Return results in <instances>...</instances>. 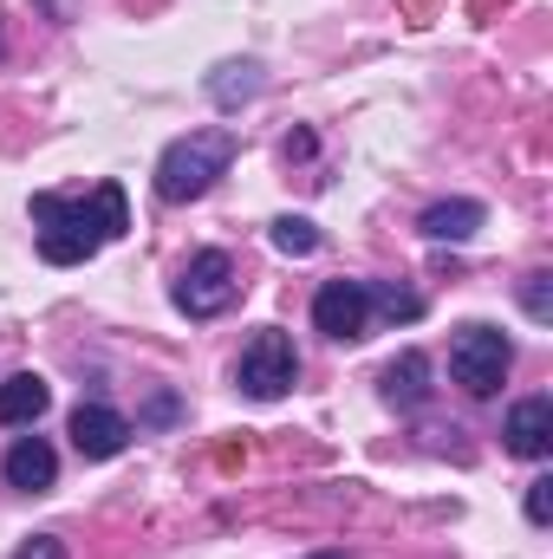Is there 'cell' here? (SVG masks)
Returning a JSON list of instances; mask_svg holds the SVG:
<instances>
[{
  "mask_svg": "<svg viewBox=\"0 0 553 559\" xmlns=\"http://www.w3.org/2000/svg\"><path fill=\"white\" fill-rule=\"evenodd\" d=\"M33 228H39V254L52 267H79L131 228V209H125L118 182H98L92 195H52L46 189V195H33Z\"/></svg>",
  "mask_w": 553,
  "mask_h": 559,
  "instance_id": "obj_1",
  "label": "cell"
},
{
  "mask_svg": "<svg viewBox=\"0 0 553 559\" xmlns=\"http://www.w3.org/2000/svg\"><path fill=\"white\" fill-rule=\"evenodd\" d=\"M235 131H189V138H176L163 156H156V195L163 202H202L222 176H228V163H235Z\"/></svg>",
  "mask_w": 553,
  "mask_h": 559,
  "instance_id": "obj_2",
  "label": "cell"
},
{
  "mask_svg": "<svg viewBox=\"0 0 553 559\" xmlns=\"http://www.w3.org/2000/svg\"><path fill=\"white\" fill-rule=\"evenodd\" d=\"M508 365H515L508 332H495V325H482V319L449 338V371H456V384H462L469 397H495L502 378H508Z\"/></svg>",
  "mask_w": 553,
  "mask_h": 559,
  "instance_id": "obj_3",
  "label": "cell"
},
{
  "mask_svg": "<svg viewBox=\"0 0 553 559\" xmlns=\"http://www.w3.org/2000/svg\"><path fill=\"white\" fill-rule=\"evenodd\" d=\"M235 293H242V274H235V261H228L222 248L189 254V267H183L176 286H169L176 312H189V319H222V312L235 306Z\"/></svg>",
  "mask_w": 553,
  "mask_h": 559,
  "instance_id": "obj_4",
  "label": "cell"
},
{
  "mask_svg": "<svg viewBox=\"0 0 553 559\" xmlns=\"http://www.w3.org/2000/svg\"><path fill=\"white\" fill-rule=\"evenodd\" d=\"M293 378H299V352H293V338L286 332H255L248 345H242V358H235V384L255 397V404H274L293 391Z\"/></svg>",
  "mask_w": 553,
  "mask_h": 559,
  "instance_id": "obj_5",
  "label": "cell"
},
{
  "mask_svg": "<svg viewBox=\"0 0 553 559\" xmlns=\"http://www.w3.org/2000/svg\"><path fill=\"white\" fill-rule=\"evenodd\" d=\"M313 325L326 332V338H365V325H372V299H365V280H326L319 293H313Z\"/></svg>",
  "mask_w": 553,
  "mask_h": 559,
  "instance_id": "obj_6",
  "label": "cell"
},
{
  "mask_svg": "<svg viewBox=\"0 0 553 559\" xmlns=\"http://www.w3.org/2000/svg\"><path fill=\"white\" fill-rule=\"evenodd\" d=\"M125 442H131V423L111 404H79L72 411V449L85 462H111V455H125Z\"/></svg>",
  "mask_w": 553,
  "mask_h": 559,
  "instance_id": "obj_7",
  "label": "cell"
},
{
  "mask_svg": "<svg viewBox=\"0 0 553 559\" xmlns=\"http://www.w3.org/2000/svg\"><path fill=\"white\" fill-rule=\"evenodd\" d=\"M0 475H7V488L39 495V488H52V481H59V455H52V442H46V436H20V442L7 449Z\"/></svg>",
  "mask_w": 553,
  "mask_h": 559,
  "instance_id": "obj_8",
  "label": "cell"
},
{
  "mask_svg": "<svg viewBox=\"0 0 553 559\" xmlns=\"http://www.w3.org/2000/svg\"><path fill=\"white\" fill-rule=\"evenodd\" d=\"M508 449L521 455V462H541L553 449V397H521L515 411H508Z\"/></svg>",
  "mask_w": 553,
  "mask_h": 559,
  "instance_id": "obj_9",
  "label": "cell"
},
{
  "mask_svg": "<svg viewBox=\"0 0 553 559\" xmlns=\"http://www.w3.org/2000/svg\"><path fill=\"white\" fill-rule=\"evenodd\" d=\"M482 222H489V209H482V202H469V195H449V202H430L416 228H423L430 241H469Z\"/></svg>",
  "mask_w": 553,
  "mask_h": 559,
  "instance_id": "obj_10",
  "label": "cell"
},
{
  "mask_svg": "<svg viewBox=\"0 0 553 559\" xmlns=\"http://www.w3.org/2000/svg\"><path fill=\"white\" fill-rule=\"evenodd\" d=\"M423 397H430V358H423V352H398V358L385 365V404L416 411Z\"/></svg>",
  "mask_w": 553,
  "mask_h": 559,
  "instance_id": "obj_11",
  "label": "cell"
},
{
  "mask_svg": "<svg viewBox=\"0 0 553 559\" xmlns=\"http://www.w3.org/2000/svg\"><path fill=\"white\" fill-rule=\"evenodd\" d=\"M261 85H268V79H261V66H255V59H228V66H215V72H209V98H215L222 111H242L248 98H261Z\"/></svg>",
  "mask_w": 553,
  "mask_h": 559,
  "instance_id": "obj_12",
  "label": "cell"
},
{
  "mask_svg": "<svg viewBox=\"0 0 553 559\" xmlns=\"http://www.w3.org/2000/svg\"><path fill=\"white\" fill-rule=\"evenodd\" d=\"M46 404H52V391H46V378H33V371H20V378L0 384V423H7V429H13V423H39Z\"/></svg>",
  "mask_w": 553,
  "mask_h": 559,
  "instance_id": "obj_13",
  "label": "cell"
},
{
  "mask_svg": "<svg viewBox=\"0 0 553 559\" xmlns=\"http://www.w3.org/2000/svg\"><path fill=\"white\" fill-rule=\"evenodd\" d=\"M365 299H372V312L391 319V325L423 319V293H416V286H398V280H365Z\"/></svg>",
  "mask_w": 553,
  "mask_h": 559,
  "instance_id": "obj_14",
  "label": "cell"
},
{
  "mask_svg": "<svg viewBox=\"0 0 553 559\" xmlns=\"http://www.w3.org/2000/svg\"><path fill=\"white\" fill-rule=\"evenodd\" d=\"M268 241H274L280 254H293V261H306V254H319V228H313L306 215H280L274 228H268Z\"/></svg>",
  "mask_w": 553,
  "mask_h": 559,
  "instance_id": "obj_15",
  "label": "cell"
},
{
  "mask_svg": "<svg viewBox=\"0 0 553 559\" xmlns=\"http://www.w3.org/2000/svg\"><path fill=\"white\" fill-rule=\"evenodd\" d=\"M521 306H528L534 325H548L553 319V274H528L521 280Z\"/></svg>",
  "mask_w": 553,
  "mask_h": 559,
  "instance_id": "obj_16",
  "label": "cell"
},
{
  "mask_svg": "<svg viewBox=\"0 0 553 559\" xmlns=\"http://www.w3.org/2000/svg\"><path fill=\"white\" fill-rule=\"evenodd\" d=\"M548 514H553V481L541 475V481L528 488V521H534V527H548Z\"/></svg>",
  "mask_w": 553,
  "mask_h": 559,
  "instance_id": "obj_17",
  "label": "cell"
},
{
  "mask_svg": "<svg viewBox=\"0 0 553 559\" xmlns=\"http://www.w3.org/2000/svg\"><path fill=\"white\" fill-rule=\"evenodd\" d=\"M13 559H66V547H59L52 534H33V540H26V547H20Z\"/></svg>",
  "mask_w": 553,
  "mask_h": 559,
  "instance_id": "obj_18",
  "label": "cell"
},
{
  "mask_svg": "<svg viewBox=\"0 0 553 559\" xmlns=\"http://www.w3.org/2000/svg\"><path fill=\"white\" fill-rule=\"evenodd\" d=\"M313 559H352V554H313Z\"/></svg>",
  "mask_w": 553,
  "mask_h": 559,
  "instance_id": "obj_19",
  "label": "cell"
},
{
  "mask_svg": "<svg viewBox=\"0 0 553 559\" xmlns=\"http://www.w3.org/2000/svg\"><path fill=\"white\" fill-rule=\"evenodd\" d=\"M0 52H7V39H0Z\"/></svg>",
  "mask_w": 553,
  "mask_h": 559,
  "instance_id": "obj_20",
  "label": "cell"
}]
</instances>
